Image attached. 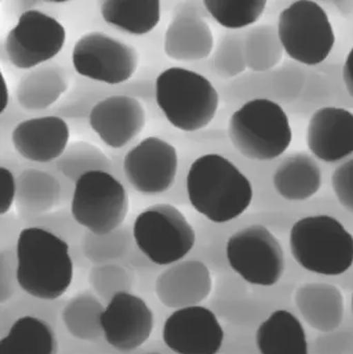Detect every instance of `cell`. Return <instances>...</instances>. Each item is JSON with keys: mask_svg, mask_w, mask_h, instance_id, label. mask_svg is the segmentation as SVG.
Instances as JSON below:
<instances>
[{"mask_svg": "<svg viewBox=\"0 0 353 354\" xmlns=\"http://www.w3.org/2000/svg\"><path fill=\"white\" fill-rule=\"evenodd\" d=\"M332 187L339 203L353 214V158L334 170Z\"/></svg>", "mask_w": 353, "mask_h": 354, "instance_id": "obj_30", "label": "cell"}, {"mask_svg": "<svg viewBox=\"0 0 353 354\" xmlns=\"http://www.w3.org/2000/svg\"><path fill=\"white\" fill-rule=\"evenodd\" d=\"M162 339L175 354H218L225 332L217 315L199 305L175 310L164 322Z\"/></svg>", "mask_w": 353, "mask_h": 354, "instance_id": "obj_12", "label": "cell"}, {"mask_svg": "<svg viewBox=\"0 0 353 354\" xmlns=\"http://www.w3.org/2000/svg\"><path fill=\"white\" fill-rule=\"evenodd\" d=\"M106 342L116 351L130 353L149 341L155 316L144 299L130 291L115 293L101 316Z\"/></svg>", "mask_w": 353, "mask_h": 354, "instance_id": "obj_13", "label": "cell"}, {"mask_svg": "<svg viewBox=\"0 0 353 354\" xmlns=\"http://www.w3.org/2000/svg\"><path fill=\"white\" fill-rule=\"evenodd\" d=\"M18 286L41 301L61 297L73 282L74 263L66 241L39 227L19 233L16 245Z\"/></svg>", "mask_w": 353, "mask_h": 354, "instance_id": "obj_1", "label": "cell"}, {"mask_svg": "<svg viewBox=\"0 0 353 354\" xmlns=\"http://www.w3.org/2000/svg\"><path fill=\"white\" fill-rule=\"evenodd\" d=\"M311 354H353V328L341 326L329 333H319L310 345Z\"/></svg>", "mask_w": 353, "mask_h": 354, "instance_id": "obj_29", "label": "cell"}, {"mask_svg": "<svg viewBox=\"0 0 353 354\" xmlns=\"http://www.w3.org/2000/svg\"><path fill=\"white\" fill-rule=\"evenodd\" d=\"M155 100L168 122L184 132L209 126L219 108V95L211 81L182 68H167L159 75Z\"/></svg>", "mask_w": 353, "mask_h": 354, "instance_id": "obj_4", "label": "cell"}, {"mask_svg": "<svg viewBox=\"0 0 353 354\" xmlns=\"http://www.w3.org/2000/svg\"><path fill=\"white\" fill-rule=\"evenodd\" d=\"M66 37V29L53 17L41 10H26L6 37V54L16 68L28 70L55 57Z\"/></svg>", "mask_w": 353, "mask_h": 354, "instance_id": "obj_11", "label": "cell"}, {"mask_svg": "<svg viewBox=\"0 0 353 354\" xmlns=\"http://www.w3.org/2000/svg\"><path fill=\"white\" fill-rule=\"evenodd\" d=\"M213 48V37L205 21L195 15H178L165 35V53L175 60H199Z\"/></svg>", "mask_w": 353, "mask_h": 354, "instance_id": "obj_22", "label": "cell"}, {"mask_svg": "<svg viewBox=\"0 0 353 354\" xmlns=\"http://www.w3.org/2000/svg\"><path fill=\"white\" fill-rule=\"evenodd\" d=\"M133 235L141 253L161 266L182 261L196 243V233L186 216L168 203L155 204L141 212Z\"/></svg>", "mask_w": 353, "mask_h": 354, "instance_id": "obj_6", "label": "cell"}, {"mask_svg": "<svg viewBox=\"0 0 353 354\" xmlns=\"http://www.w3.org/2000/svg\"><path fill=\"white\" fill-rule=\"evenodd\" d=\"M289 248L300 268L319 276H341L353 266V235L327 214L296 221L290 230Z\"/></svg>", "mask_w": 353, "mask_h": 354, "instance_id": "obj_3", "label": "cell"}, {"mask_svg": "<svg viewBox=\"0 0 353 354\" xmlns=\"http://www.w3.org/2000/svg\"><path fill=\"white\" fill-rule=\"evenodd\" d=\"M104 309L105 307L95 295L80 293L64 306L62 322L74 338L81 341H95L103 336L101 316Z\"/></svg>", "mask_w": 353, "mask_h": 354, "instance_id": "obj_25", "label": "cell"}, {"mask_svg": "<svg viewBox=\"0 0 353 354\" xmlns=\"http://www.w3.org/2000/svg\"><path fill=\"white\" fill-rule=\"evenodd\" d=\"M255 344L259 354H311L302 322L286 309L275 310L257 326Z\"/></svg>", "mask_w": 353, "mask_h": 354, "instance_id": "obj_20", "label": "cell"}, {"mask_svg": "<svg viewBox=\"0 0 353 354\" xmlns=\"http://www.w3.org/2000/svg\"><path fill=\"white\" fill-rule=\"evenodd\" d=\"M101 12L108 24L134 35L151 32L161 19V2L158 0H105Z\"/></svg>", "mask_w": 353, "mask_h": 354, "instance_id": "obj_24", "label": "cell"}, {"mask_svg": "<svg viewBox=\"0 0 353 354\" xmlns=\"http://www.w3.org/2000/svg\"><path fill=\"white\" fill-rule=\"evenodd\" d=\"M228 135L240 155L261 162L277 159L292 141L289 118L283 108L261 97L247 102L232 114Z\"/></svg>", "mask_w": 353, "mask_h": 354, "instance_id": "obj_5", "label": "cell"}, {"mask_svg": "<svg viewBox=\"0 0 353 354\" xmlns=\"http://www.w3.org/2000/svg\"><path fill=\"white\" fill-rule=\"evenodd\" d=\"M226 258L236 274L256 286H274L285 272L283 247L263 225H250L233 233L226 243Z\"/></svg>", "mask_w": 353, "mask_h": 354, "instance_id": "obj_9", "label": "cell"}, {"mask_svg": "<svg viewBox=\"0 0 353 354\" xmlns=\"http://www.w3.org/2000/svg\"><path fill=\"white\" fill-rule=\"evenodd\" d=\"M17 255L2 251L0 255V304H6L16 292Z\"/></svg>", "mask_w": 353, "mask_h": 354, "instance_id": "obj_31", "label": "cell"}, {"mask_svg": "<svg viewBox=\"0 0 353 354\" xmlns=\"http://www.w3.org/2000/svg\"><path fill=\"white\" fill-rule=\"evenodd\" d=\"M72 62L81 76L115 85L132 78L138 68L139 55L133 46L95 31L78 39Z\"/></svg>", "mask_w": 353, "mask_h": 354, "instance_id": "obj_10", "label": "cell"}, {"mask_svg": "<svg viewBox=\"0 0 353 354\" xmlns=\"http://www.w3.org/2000/svg\"><path fill=\"white\" fill-rule=\"evenodd\" d=\"M144 354H163V353H158V351H151V353H144Z\"/></svg>", "mask_w": 353, "mask_h": 354, "instance_id": "obj_35", "label": "cell"}, {"mask_svg": "<svg viewBox=\"0 0 353 354\" xmlns=\"http://www.w3.org/2000/svg\"><path fill=\"white\" fill-rule=\"evenodd\" d=\"M146 113L135 97L111 95L95 104L89 114V124L108 147L122 149L145 127Z\"/></svg>", "mask_w": 353, "mask_h": 354, "instance_id": "obj_15", "label": "cell"}, {"mask_svg": "<svg viewBox=\"0 0 353 354\" xmlns=\"http://www.w3.org/2000/svg\"><path fill=\"white\" fill-rule=\"evenodd\" d=\"M89 282L99 295L111 299L115 293L128 291L130 278L124 268L113 264L93 268L89 274Z\"/></svg>", "mask_w": 353, "mask_h": 354, "instance_id": "obj_28", "label": "cell"}, {"mask_svg": "<svg viewBox=\"0 0 353 354\" xmlns=\"http://www.w3.org/2000/svg\"><path fill=\"white\" fill-rule=\"evenodd\" d=\"M213 290V278L204 262L182 260L168 266L155 281V295L170 309L199 306Z\"/></svg>", "mask_w": 353, "mask_h": 354, "instance_id": "obj_16", "label": "cell"}, {"mask_svg": "<svg viewBox=\"0 0 353 354\" xmlns=\"http://www.w3.org/2000/svg\"><path fill=\"white\" fill-rule=\"evenodd\" d=\"M274 187L287 201H305L318 193L323 174L317 162L306 153L290 155L274 172Z\"/></svg>", "mask_w": 353, "mask_h": 354, "instance_id": "obj_21", "label": "cell"}, {"mask_svg": "<svg viewBox=\"0 0 353 354\" xmlns=\"http://www.w3.org/2000/svg\"><path fill=\"white\" fill-rule=\"evenodd\" d=\"M191 205L217 224L242 216L253 200V187L231 161L217 153L202 156L193 162L187 176Z\"/></svg>", "mask_w": 353, "mask_h": 354, "instance_id": "obj_2", "label": "cell"}, {"mask_svg": "<svg viewBox=\"0 0 353 354\" xmlns=\"http://www.w3.org/2000/svg\"><path fill=\"white\" fill-rule=\"evenodd\" d=\"M130 200L124 185L104 170H91L76 179L70 212L95 236L113 232L126 220Z\"/></svg>", "mask_w": 353, "mask_h": 354, "instance_id": "obj_7", "label": "cell"}, {"mask_svg": "<svg viewBox=\"0 0 353 354\" xmlns=\"http://www.w3.org/2000/svg\"><path fill=\"white\" fill-rule=\"evenodd\" d=\"M0 214L3 216L10 212L17 197L16 179L14 174L4 167L0 168Z\"/></svg>", "mask_w": 353, "mask_h": 354, "instance_id": "obj_32", "label": "cell"}, {"mask_svg": "<svg viewBox=\"0 0 353 354\" xmlns=\"http://www.w3.org/2000/svg\"><path fill=\"white\" fill-rule=\"evenodd\" d=\"M307 145L325 163H338L353 155V113L338 107L317 110L309 120Z\"/></svg>", "mask_w": 353, "mask_h": 354, "instance_id": "obj_17", "label": "cell"}, {"mask_svg": "<svg viewBox=\"0 0 353 354\" xmlns=\"http://www.w3.org/2000/svg\"><path fill=\"white\" fill-rule=\"evenodd\" d=\"M343 81L348 93L353 99V48L348 53L343 66Z\"/></svg>", "mask_w": 353, "mask_h": 354, "instance_id": "obj_33", "label": "cell"}, {"mask_svg": "<svg viewBox=\"0 0 353 354\" xmlns=\"http://www.w3.org/2000/svg\"><path fill=\"white\" fill-rule=\"evenodd\" d=\"M60 187L53 176L39 170H26L17 181V203L27 212H45L59 200Z\"/></svg>", "mask_w": 353, "mask_h": 354, "instance_id": "obj_26", "label": "cell"}, {"mask_svg": "<svg viewBox=\"0 0 353 354\" xmlns=\"http://www.w3.org/2000/svg\"><path fill=\"white\" fill-rule=\"evenodd\" d=\"M278 37L287 55L307 66L325 62L336 41L327 12L310 0H298L282 10Z\"/></svg>", "mask_w": 353, "mask_h": 354, "instance_id": "obj_8", "label": "cell"}, {"mask_svg": "<svg viewBox=\"0 0 353 354\" xmlns=\"http://www.w3.org/2000/svg\"><path fill=\"white\" fill-rule=\"evenodd\" d=\"M53 328L41 318L22 316L0 340V354H57Z\"/></svg>", "mask_w": 353, "mask_h": 354, "instance_id": "obj_23", "label": "cell"}, {"mask_svg": "<svg viewBox=\"0 0 353 354\" xmlns=\"http://www.w3.org/2000/svg\"><path fill=\"white\" fill-rule=\"evenodd\" d=\"M3 86H4V103L2 104L1 113H2V112L4 111V109H6V105H8V95H6V93H8V88H6V82H3Z\"/></svg>", "mask_w": 353, "mask_h": 354, "instance_id": "obj_34", "label": "cell"}, {"mask_svg": "<svg viewBox=\"0 0 353 354\" xmlns=\"http://www.w3.org/2000/svg\"><path fill=\"white\" fill-rule=\"evenodd\" d=\"M352 315H353V292H352Z\"/></svg>", "mask_w": 353, "mask_h": 354, "instance_id": "obj_36", "label": "cell"}, {"mask_svg": "<svg viewBox=\"0 0 353 354\" xmlns=\"http://www.w3.org/2000/svg\"><path fill=\"white\" fill-rule=\"evenodd\" d=\"M175 147L158 137H149L133 147L124 161V171L133 187L143 195H159L171 189L178 174Z\"/></svg>", "mask_w": 353, "mask_h": 354, "instance_id": "obj_14", "label": "cell"}, {"mask_svg": "<svg viewBox=\"0 0 353 354\" xmlns=\"http://www.w3.org/2000/svg\"><path fill=\"white\" fill-rule=\"evenodd\" d=\"M207 12L222 26L240 29L256 23L265 12V0H205Z\"/></svg>", "mask_w": 353, "mask_h": 354, "instance_id": "obj_27", "label": "cell"}, {"mask_svg": "<svg viewBox=\"0 0 353 354\" xmlns=\"http://www.w3.org/2000/svg\"><path fill=\"white\" fill-rule=\"evenodd\" d=\"M294 303L305 322L317 332H333L343 326L345 303L335 285L306 283L296 289Z\"/></svg>", "mask_w": 353, "mask_h": 354, "instance_id": "obj_19", "label": "cell"}, {"mask_svg": "<svg viewBox=\"0 0 353 354\" xmlns=\"http://www.w3.org/2000/svg\"><path fill=\"white\" fill-rule=\"evenodd\" d=\"M70 139L68 124L58 116H44L20 122L12 133L15 149L24 159L49 163L66 151Z\"/></svg>", "mask_w": 353, "mask_h": 354, "instance_id": "obj_18", "label": "cell"}]
</instances>
